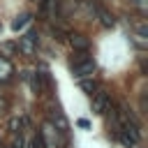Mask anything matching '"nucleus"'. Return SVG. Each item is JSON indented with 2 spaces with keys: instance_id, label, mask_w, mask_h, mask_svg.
I'll return each instance as SVG.
<instances>
[{
  "instance_id": "nucleus-1",
  "label": "nucleus",
  "mask_w": 148,
  "mask_h": 148,
  "mask_svg": "<svg viewBox=\"0 0 148 148\" xmlns=\"http://www.w3.org/2000/svg\"><path fill=\"white\" fill-rule=\"evenodd\" d=\"M139 130H136V125H123L120 130H118V141L125 146V148H132V146H136L139 143Z\"/></svg>"
},
{
  "instance_id": "nucleus-2",
  "label": "nucleus",
  "mask_w": 148,
  "mask_h": 148,
  "mask_svg": "<svg viewBox=\"0 0 148 148\" xmlns=\"http://www.w3.org/2000/svg\"><path fill=\"white\" fill-rule=\"evenodd\" d=\"M37 37H39V35H37L35 30H28V32L18 39L16 49H18L23 56H32V53H35V49H37Z\"/></svg>"
},
{
  "instance_id": "nucleus-3",
  "label": "nucleus",
  "mask_w": 148,
  "mask_h": 148,
  "mask_svg": "<svg viewBox=\"0 0 148 148\" xmlns=\"http://www.w3.org/2000/svg\"><path fill=\"white\" fill-rule=\"evenodd\" d=\"M72 69H74V76H76V79H88V76H92V74H95L97 65H95V58L90 56V58H86V60H81V62L72 65Z\"/></svg>"
},
{
  "instance_id": "nucleus-4",
  "label": "nucleus",
  "mask_w": 148,
  "mask_h": 148,
  "mask_svg": "<svg viewBox=\"0 0 148 148\" xmlns=\"http://www.w3.org/2000/svg\"><path fill=\"white\" fill-rule=\"evenodd\" d=\"M111 106V95L102 88H97L92 92V111L95 113H106V109Z\"/></svg>"
},
{
  "instance_id": "nucleus-5",
  "label": "nucleus",
  "mask_w": 148,
  "mask_h": 148,
  "mask_svg": "<svg viewBox=\"0 0 148 148\" xmlns=\"http://www.w3.org/2000/svg\"><path fill=\"white\" fill-rule=\"evenodd\" d=\"M67 39H69V46L74 51H88V46H90V39L86 35H81V32H69Z\"/></svg>"
},
{
  "instance_id": "nucleus-6",
  "label": "nucleus",
  "mask_w": 148,
  "mask_h": 148,
  "mask_svg": "<svg viewBox=\"0 0 148 148\" xmlns=\"http://www.w3.org/2000/svg\"><path fill=\"white\" fill-rule=\"evenodd\" d=\"M92 9L97 12V16H99V23H102L104 28H113V25H116V16H113L111 12H106V9H104V7H99V5H95Z\"/></svg>"
},
{
  "instance_id": "nucleus-7",
  "label": "nucleus",
  "mask_w": 148,
  "mask_h": 148,
  "mask_svg": "<svg viewBox=\"0 0 148 148\" xmlns=\"http://www.w3.org/2000/svg\"><path fill=\"white\" fill-rule=\"evenodd\" d=\"M12 74H14V65L5 58V56H0V81L5 83V81H9L12 79Z\"/></svg>"
},
{
  "instance_id": "nucleus-8",
  "label": "nucleus",
  "mask_w": 148,
  "mask_h": 148,
  "mask_svg": "<svg viewBox=\"0 0 148 148\" xmlns=\"http://www.w3.org/2000/svg\"><path fill=\"white\" fill-rule=\"evenodd\" d=\"M44 81H46V74H32V79H30V86H32V90L37 92V95H42L44 92Z\"/></svg>"
},
{
  "instance_id": "nucleus-9",
  "label": "nucleus",
  "mask_w": 148,
  "mask_h": 148,
  "mask_svg": "<svg viewBox=\"0 0 148 148\" xmlns=\"http://www.w3.org/2000/svg\"><path fill=\"white\" fill-rule=\"evenodd\" d=\"M79 86H81V90H86L88 95H92V92L97 90V81H95L92 76H88V79H79Z\"/></svg>"
},
{
  "instance_id": "nucleus-10",
  "label": "nucleus",
  "mask_w": 148,
  "mask_h": 148,
  "mask_svg": "<svg viewBox=\"0 0 148 148\" xmlns=\"http://www.w3.org/2000/svg\"><path fill=\"white\" fill-rule=\"evenodd\" d=\"M30 23V14H21V16H16L14 21H12V28L14 30H21V28H25Z\"/></svg>"
},
{
  "instance_id": "nucleus-11",
  "label": "nucleus",
  "mask_w": 148,
  "mask_h": 148,
  "mask_svg": "<svg viewBox=\"0 0 148 148\" xmlns=\"http://www.w3.org/2000/svg\"><path fill=\"white\" fill-rule=\"evenodd\" d=\"M7 127H9V132H14V134H16V132H21V127H23V125H21V118H18V116L9 118V125H7Z\"/></svg>"
},
{
  "instance_id": "nucleus-12",
  "label": "nucleus",
  "mask_w": 148,
  "mask_h": 148,
  "mask_svg": "<svg viewBox=\"0 0 148 148\" xmlns=\"http://www.w3.org/2000/svg\"><path fill=\"white\" fill-rule=\"evenodd\" d=\"M51 35H53V39H58V42H65V39H67V32H65L62 28H51Z\"/></svg>"
},
{
  "instance_id": "nucleus-13",
  "label": "nucleus",
  "mask_w": 148,
  "mask_h": 148,
  "mask_svg": "<svg viewBox=\"0 0 148 148\" xmlns=\"http://www.w3.org/2000/svg\"><path fill=\"white\" fill-rule=\"evenodd\" d=\"M14 49H16V44H9V42L2 44V51H14Z\"/></svg>"
},
{
  "instance_id": "nucleus-14",
  "label": "nucleus",
  "mask_w": 148,
  "mask_h": 148,
  "mask_svg": "<svg viewBox=\"0 0 148 148\" xmlns=\"http://www.w3.org/2000/svg\"><path fill=\"white\" fill-rule=\"evenodd\" d=\"M76 125H79V127H83V130H86V127H88V120H86V118H79V123H76Z\"/></svg>"
}]
</instances>
